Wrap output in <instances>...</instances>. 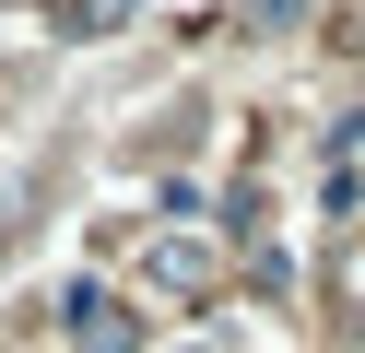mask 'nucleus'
I'll return each mask as SVG.
<instances>
[{
	"label": "nucleus",
	"instance_id": "nucleus-1",
	"mask_svg": "<svg viewBox=\"0 0 365 353\" xmlns=\"http://www.w3.org/2000/svg\"><path fill=\"white\" fill-rule=\"evenodd\" d=\"M142 271L165 282V295H200V282H212V247H200V235H153V247H142Z\"/></svg>",
	"mask_w": 365,
	"mask_h": 353
},
{
	"label": "nucleus",
	"instance_id": "nucleus-2",
	"mask_svg": "<svg viewBox=\"0 0 365 353\" xmlns=\"http://www.w3.org/2000/svg\"><path fill=\"white\" fill-rule=\"evenodd\" d=\"M71 353H130V306H106V295H71Z\"/></svg>",
	"mask_w": 365,
	"mask_h": 353
},
{
	"label": "nucleus",
	"instance_id": "nucleus-3",
	"mask_svg": "<svg viewBox=\"0 0 365 353\" xmlns=\"http://www.w3.org/2000/svg\"><path fill=\"white\" fill-rule=\"evenodd\" d=\"M236 12H247V36H283V24H307L318 0H236Z\"/></svg>",
	"mask_w": 365,
	"mask_h": 353
},
{
	"label": "nucleus",
	"instance_id": "nucleus-4",
	"mask_svg": "<svg viewBox=\"0 0 365 353\" xmlns=\"http://www.w3.org/2000/svg\"><path fill=\"white\" fill-rule=\"evenodd\" d=\"M118 12H130V0H83L71 24H83V36H106V24H118Z\"/></svg>",
	"mask_w": 365,
	"mask_h": 353
}]
</instances>
